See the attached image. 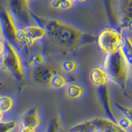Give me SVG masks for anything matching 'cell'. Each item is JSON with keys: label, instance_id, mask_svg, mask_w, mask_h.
I'll use <instances>...</instances> for the list:
<instances>
[{"label": "cell", "instance_id": "1", "mask_svg": "<svg viewBox=\"0 0 132 132\" xmlns=\"http://www.w3.org/2000/svg\"><path fill=\"white\" fill-rule=\"evenodd\" d=\"M45 29L46 34L53 40L64 48L75 46L82 36V32L76 27L57 19L48 21Z\"/></svg>", "mask_w": 132, "mask_h": 132}, {"label": "cell", "instance_id": "2", "mask_svg": "<svg viewBox=\"0 0 132 132\" xmlns=\"http://www.w3.org/2000/svg\"><path fill=\"white\" fill-rule=\"evenodd\" d=\"M102 69L106 73L109 80L117 84L122 89L126 88L131 72V66L128 64L121 51H118L106 55Z\"/></svg>", "mask_w": 132, "mask_h": 132}, {"label": "cell", "instance_id": "3", "mask_svg": "<svg viewBox=\"0 0 132 132\" xmlns=\"http://www.w3.org/2000/svg\"><path fill=\"white\" fill-rule=\"evenodd\" d=\"M0 69L18 81L25 78L24 66L18 49L9 42H6L5 52L0 57Z\"/></svg>", "mask_w": 132, "mask_h": 132}, {"label": "cell", "instance_id": "4", "mask_svg": "<svg viewBox=\"0 0 132 132\" xmlns=\"http://www.w3.org/2000/svg\"><path fill=\"white\" fill-rule=\"evenodd\" d=\"M122 36L117 30L107 27L99 33L97 43L99 49L106 55L118 51L122 43Z\"/></svg>", "mask_w": 132, "mask_h": 132}, {"label": "cell", "instance_id": "5", "mask_svg": "<svg viewBox=\"0 0 132 132\" xmlns=\"http://www.w3.org/2000/svg\"><path fill=\"white\" fill-rule=\"evenodd\" d=\"M18 28L7 9L3 8L0 11V32L3 39L6 42L13 45L16 48L19 49L18 40Z\"/></svg>", "mask_w": 132, "mask_h": 132}, {"label": "cell", "instance_id": "6", "mask_svg": "<svg viewBox=\"0 0 132 132\" xmlns=\"http://www.w3.org/2000/svg\"><path fill=\"white\" fill-rule=\"evenodd\" d=\"M8 12L12 18L23 26L30 25L31 21V12L28 0H7Z\"/></svg>", "mask_w": 132, "mask_h": 132}, {"label": "cell", "instance_id": "7", "mask_svg": "<svg viewBox=\"0 0 132 132\" xmlns=\"http://www.w3.org/2000/svg\"><path fill=\"white\" fill-rule=\"evenodd\" d=\"M18 123L19 126L31 127L37 130L40 125V118L38 108L36 106H34L23 113L18 120Z\"/></svg>", "mask_w": 132, "mask_h": 132}, {"label": "cell", "instance_id": "8", "mask_svg": "<svg viewBox=\"0 0 132 132\" xmlns=\"http://www.w3.org/2000/svg\"><path fill=\"white\" fill-rule=\"evenodd\" d=\"M54 71L51 66L41 64L34 68L32 72L33 79L41 84H49L54 75Z\"/></svg>", "mask_w": 132, "mask_h": 132}, {"label": "cell", "instance_id": "9", "mask_svg": "<svg viewBox=\"0 0 132 132\" xmlns=\"http://www.w3.org/2000/svg\"><path fill=\"white\" fill-rule=\"evenodd\" d=\"M88 78L91 84L97 88H102V87L106 86L109 81V78L105 72V70L99 67L91 69Z\"/></svg>", "mask_w": 132, "mask_h": 132}, {"label": "cell", "instance_id": "10", "mask_svg": "<svg viewBox=\"0 0 132 132\" xmlns=\"http://www.w3.org/2000/svg\"><path fill=\"white\" fill-rule=\"evenodd\" d=\"M97 132H121L115 121L103 117H96L92 119Z\"/></svg>", "mask_w": 132, "mask_h": 132}, {"label": "cell", "instance_id": "11", "mask_svg": "<svg viewBox=\"0 0 132 132\" xmlns=\"http://www.w3.org/2000/svg\"><path fill=\"white\" fill-rule=\"evenodd\" d=\"M99 88V97H100L101 102L104 107V110L106 112L107 116L110 117L109 119L116 122V117L113 114V111L111 109V101H110V97H109V92L108 88H107V85L102 87Z\"/></svg>", "mask_w": 132, "mask_h": 132}, {"label": "cell", "instance_id": "12", "mask_svg": "<svg viewBox=\"0 0 132 132\" xmlns=\"http://www.w3.org/2000/svg\"><path fill=\"white\" fill-rule=\"evenodd\" d=\"M119 51H121L128 64L132 67V39L130 37L126 36L123 39Z\"/></svg>", "mask_w": 132, "mask_h": 132}, {"label": "cell", "instance_id": "13", "mask_svg": "<svg viewBox=\"0 0 132 132\" xmlns=\"http://www.w3.org/2000/svg\"><path fill=\"white\" fill-rule=\"evenodd\" d=\"M65 94L69 99H78L82 96L84 93V86L78 84H70L65 87Z\"/></svg>", "mask_w": 132, "mask_h": 132}, {"label": "cell", "instance_id": "14", "mask_svg": "<svg viewBox=\"0 0 132 132\" xmlns=\"http://www.w3.org/2000/svg\"><path fill=\"white\" fill-rule=\"evenodd\" d=\"M69 132H97V130L92 120H88L73 126Z\"/></svg>", "mask_w": 132, "mask_h": 132}, {"label": "cell", "instance_id": "15", "mask_svg": "<svg viewBox=\"0 0 132 132\" xmlns=\"http://www.w3.org/2000/svg\"><path fill=\"white\" fill-rule=\"evenodd\" d=\"M68 80L66 77L60 73H54L49 85L53 88L62 89L67 86Z\"/></svg>", "mask_w": 132, "mask_h": 132}, {"label": "cell", "instance_id": "16", "mask_svg": "<svg viewBox=\"0 0 132 132\" xmlns=\"http://www.w3.org/2000/svg\"><path fill=\"white\" fill-rule=\"evenodd\" d=\"M14 99L7 95H1L0 96V110L5 114L13 108Z\"/></svg>", "mask_w": 132, "mask_h": 132}, {"label": "cell", "instance_id": "17", "mask_svg": "<svg viewBox=\"0 0 132 132\" xmlns=\"http://www.w3.org/2000/svg\"><path fill=\"white\" fill-rule=\"evenodd\" d=\"M19 123L18 120H7L0 122V132H13L18 130Z\"/></svg>", "mask_w": 132, "mask_h": 132}, {"label": "cell", "instance_id": "18", "mask_svg": "<svg viewBox=\"0 0 132 132\" xmlns=\"http://www.w3.org/2000/svg\"><path fill=\"white\" fill-rule=\"evenodd\" d=\"M45 60V56L40 53H35L32 54L31 55L27 60L26 63L28 67H31V68H35L36 66H39L43 64Z\"/></svg>", "mask_w": 132, "mask_h": 132}, {"label": "cell", "instance_id": "19", "mask_svg": "<svg viewBox=\"0 0 132 132\" xmlns=\"http://www.w3.org/2000/svg\"><path fill=\"white\" fill-rule=\"evenodd\" d=\"M116 124L121 129V131L125 132H130L132 130V123L130 121V119L125 115H123L121 117L116 120Z\"/></svg>", "mask_w": 132, "mask_h": 132}, {"label": "cell", "instance_id": "20", "mask_svg": "<svg viewBox=\"0 0 132 132\" xmlns=\"http://www.w3.org/2000/svg\"><path fill=\"white\" fill-rule=\"evenodd\" d=\"M73 0H52L51 6L60 10H69L73 7Z\"/></svg>", "mask_w": 132, "mask_h": 132}, {"label": "cell", "instance_id": "21", "mask_svg": "<svg viewBox=\"0 0 132 132\" xmlns=\"http://www.w3.org/2000/svg\"><path fill=\"white\" fill-rule=\"evenodd\" d=\"M78 67V63L74 60H66L62 62L61 69L65 73H71L74 70H76Z\"/></svg>", "mask_w": 132, "mask_h": 132}, {"label": "cell", "instance_id": "22", "mask_svg": "<svg viewBox=\"0 0 132 132\" xmlns=\"http://www.w3.org/2000/svg\"><path fill=\"white\" fill-rule=\"evenodd\" d=\"M119 24L121 28L128 29L132 33V16L128 15H121L119 19Z\"/></svg>", "mask_w": 132, "mask_h": 132}, {"label": "cell", "instance_id": "23", "mask_svg": "<svg viewBox=\"0 0 132 132\" xmlns=\"http://www.w3.org/2000/svg\"><path fill=\"white\" fill-rule=\"evenodd\" d=\"M106 6V9L107 15H108V18L110 19L111 22H116L117 18H116V14L113 10V7H112V3H111V0H103Z\"/></svg>", "mask_w": 132, "mask_h": 132}, {"label": "cell", "instance_id": "24", "mask_svg": "<svg viewBox=\"0 0 132 132\" xmlns=\"http://www.w3.org/2000/svg\"><path fill=\"white\" fill-rule=\"evenodd\" d=\"M45 132H60V123L57 118L52 120L49 123Z\"/></svg>", "mask_w": 132, "mask_h": 132}, {"label": "cell", "instance_id": "25", "mask_svg": "<svg viewBox=\"0 0 132 132\" xmlns=\"http://www.w3.org/2000/svg\"><path fill=\"white\" fill-rule=\"evenodd\" d=\"M116 105L117 106L118 109L122 111L123 112V115H125L126 117H127L128 118L130 119V121H131L132 123V107H130V106H126L125 105H122L121 103H118L117 102L116 103Z\"/></svg>", "mask_w": 132, "mask_h": 132}, {"label": "cell", "instance_id": "26", "mask_svg": "<svg viewBox=\"0 0 132 132\" xmlns=\"http://www.w3.org/2000/svg\"><path fill=\"white\" fill-rule=\"evenodd\" d=\"M18 132H37V130L33 129V128H31V127L18 126Z\"/></svg>", "mask_w": 132, "mask_h": 132}, {"label": "cell", "instance_id": "27", "mask_svg": "<svg viewBox=\"0 0 132 132\" xmlns=\"http://www.w3.org/2000/svg\"><path fill=\"white\" fill-rule=\"evenodd\" d=\"M5 49H6L5 40L0 39V57H1L4 54V52H5Z\"/></svg>", "mask_w": 132, "mask_h": 132}, {"label": "cell", "instance_id": "28", "mask_svg": "<svg viewBox=\"0 0 132 132\" xmlns=\"http://www.w3.org/2000/svg\"><path fill=\"white\" fill-rule=\"evenodd\" d=\"M4 119V113L3 112V111L0 110V122L3 121Z\"/></svg>", "mask_w": 132, "mask_h": 132}, {"label": "cell", "instance_id": "29", "mask_svg": "<svg viewBox=\"0 0 132 132\" xmlns=\"http://www.w3.org/2000/svg\"><path fill=\"white\" fill-rule=\"evenodd\" d=\"M88 0H73V2H79V3H85Z\"/></svg>", "mask_w": 132, "mask_h": 132}, {"label": "cell", "instance_id": "30", "mask_svg": "<svg viewBox=\"0 0 132 132\" xmlns=\"http://www.w3.org/2000/svg\"><path fill=\"white\" fill-rule=\"evenodd\" d=\"M0 38H3V37H2V35H1V32H0Z\"/></svg>", "mask_w": 132, "mask_h": 132}, {"label": "cell", "instance_id": "31", "mask_svg": "<svg viewBox=\"0 0 132 132\" xmlns=\"http://www.w3.org/2000/svg\"><path fill=\"white\" fill-rule=\"evenodd\" d=\"M28 1H35V0H28Z\"/></svg>", "mask_w": 132, "mask_h": 132}, {"label": "cell", "instance_id": "32", "mask_svg": "<svg viewBox=\"0 0 132 132\" xmlns=\"http://www.w3.org/2000/svg\"><path fill=\"white\" fill-rule=\"evenodd\" d=\"M121 132H125V131H121Z\"/></svg>", "mask_w": 132, "mask_h": 132}, {"label": "cell", "instance_id": "33", "mask_svg": "<svg viewBox=\"0 0 132 132\" xmlns=\"http://www.w3.org/2000/svg\"><path fill=\"white\" fill-rule=\"evenodd\" d=\"M16 132H18V131H16Z\"/></svg>", "mask_w": 132, "mask_h": 132}]
</instances>
